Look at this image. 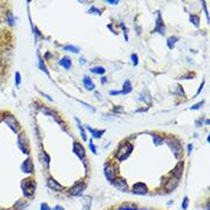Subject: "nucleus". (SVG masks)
I'll list each match as a JSON object with an SVG mask.
<instances>
[{
    "label": "nucleus",
    "mask_w": 210,
    "mask_h": 210,
    "mask_svg": "<svg viewBox=\"0 0 210 210\" xmlns=\"http://www.w3.org/2000/svg\"><path fill=\"white\" fill-rule=\"evenodd\" d=\"M132 151H133V145L130 144V142H126V144H124L123 146L119 147V149H118V152L116 153L115 156L119 161H124V160H126V158L130 156Z\"/></svg>",
    "instance_id": "f257e3e1"
},
{
    "label": "nucleus",
    "mask_w": 210,
    "mask_h": 210,
    "mask_svg": "<svg viewBox=\"0 0 210 210\" xmlns=\"http://www.w3.org/2000/svg\"><path fill=\"white\" fill-rule=\"evenodd\" d=\"M21 185H22L23 194L26 197H32L34 194V190H36V183L32 179H24Z\"/></svg>",
    "instance_id": "f03ea898"
},
{
    "label": "nucleus",
    "mask_w": 210,
    "mask_h": 210,
    "mask_svg": "<svg viewBox=\"0 0 210 210\" xmlns=\"http://www.w3.org/2000/svg\"><path fill=\"white\" fill-rule=\"evenodd\" d=\"M166 142L169 145V147L171 148V151L173 153V155L176 156V158H179L180 153H182V146L179 144V141L175 140V139H168Z\"/></svg>",
    "instance_id": "7ed1b4c3"
},
{
    "label": "nucleus",
    "mask_w": 210,
    "mask_h": 210,
    "mask_svg": "<svg viewBox=\"0 0 210 210\" xmlns=\"http://www.w3.org/2000/svg\"><path fill=\"white\" fill-rule=\"evenodd\" d=\"M5 122H6V124L13 130L15 133H17L19 132V128H20V125L17 123V121L15 119L13 115H7L6 117H5Z\"/></svg>",
    "instance_id": "20e7f679"
},
{
    "label": "nucleus",
    "mask_w": 210,
    "mask_h": 210,
    "mask_svg": "<svg viewBox=\"0 0 210 210\" xmlns=\"http://www.w3.org/2000/svg\"><path fill=\"white\" fill-rule=\"evenodd\" d=\"M147 192H148V188H147L146 184H144V183H137V184L133 185V187H132V193L133 194L145 195V194H147Z\"/></svg>",
    "instance_id": "39448f33"
},
{
    "label": "nucleus",
    "mask_w": 210,
    "mask_h": 210,
    "mask_svg": "<svg viewBox=\"0 0 210 210\" xmlns=\"http://www.w3.org/2000/svg\"><path fill=\"white\" fill-rule=\"evenodd\" d=\"M115 173H116L115 166L110 163L106 164L105 165V176L109 182H112V180L115 179Z\"/></svg>",
    "instance_id": "423d86ee"
},
{
    "label": "nucleus",
    "mask_w": 210,
    "mask_h": 210,
    "mask_svg": "<svg viewBox=\"0 0 210 210\" xmlns=\"http://www.w3.org/2000/svg\"><path fill=\"white\" fill-rule=\"evenodd\" d=\"M86 188V184L85 183H77L76 185H74L69 190V194L70 195H79L82 194V192Z\"/></svg>",
    "instance_id": "0eeeda50"
},
{
    "label": "nucleus",
    "mask_w": 210,
    "mask_h": 210,
    "mask_svg": "<svg viewBox=\"0 0 210 210\" xmlns=\"http://www.w3.org/2000/svg\"><path fill=\"white\" fill-rule=\"evenodd\" d=\"M74 153L78 156V158L80 160H84L85 158V148L83 147V145L77 142V141H75L74 142Z\"/></svg>",
    "instance_id": "6e6552de"
},
{
    "label": "nucleus",
    "mask_w": 210,
    "mask_h": 210,
    "mask_svg": "<svg viewBox=\"0 0 210 210\" xmlns=\"http://www.w3.org/2000/svg\"><path fill=\"white\" fill-rule=\"evenodd\" d=\"M154 32H158L160 34L164 36L165 34V26L163 24V21H162V15L158 13V20H156V26L154 29Z\"/></svg>",
    "instance_id": "1a4fd4ad"
},
{
    "label": "nucleus",
    "mask_w": 210,
    "mask_h": 210,
    "mask_svg": "<svg viewBox=\"0 0 210 210\" xmlns=\"http://www.w3.org/2000/svg\"><path fill=\"white\" fill-rule=\"evenodd\" d=\"M21 170L26 173H31L33 172V163H32V160L31 158H26V161L22 163L21 165Z\"/></svg>",
    "instance_id": "9d476101"
},
{
    "label": "nucleus",
    "mask_w": 210,
    "mask_h": 210,
    "mask_svg": "<svg viewBox=\"0 0 210 210\" xmlns=\"http://www.w3.org/2000/svg\"><path fill=\"white\" fill-rule=\"evenodd\" d=\"M114 185H115L116 188H118V190H122V192H128V190H129V187H128V185H126V182H125L123 178H118V179H116V180L114 182Z\"/></svg>",
    "instance_id": "9b49d317"
},
{
    "label": "nucleus",
    "mask_w": 210,
    "mask_h": 210,
    "mask_svg": "<svg viewBox=\"0 0 210 210\" xmlns=\"http://www.w3.org/2000/svg\"><path fill=\"white\" fill-rule=\"evenodd\" d=\"M47 185H48L50 188H52V190H62V188H63L62 185L59 184V183L52 177H50L47 179Z\"/></svg>",
    "instance_id": "f8f14e48"
},
{
    "label": "nucleus",
    "mask_w": 210,
    "mask_h": 210,
    "mask_svg": "<svg viewBox=\"0 0 210 210\" xmlns=\"http://www.w3.org/2000/svg\"><path fill=\"white\" fill-rule=\"evenodd\" d=\"M83 84H84V87H85L87 91H93L95 88V85L92 82V79L90 78L88 76H84L83 78Z\"/></svg>",
    "instance_id": "ddd939ff"
},
{
    "label": "nucleus",
    "mask_w": 210,
    "mask_h": 210,
    "mask_svg": "<svg viewBox=\"0 0 210 210\" xmlns=\"http://www.w3.org/2000/svg\"><path fill=\"white\" fill-rule=\"evenodd\" d=\"M86 129L91 132V134H92L93 138H97V139L101 138V137L104 136V133L106 132V130H95V129H92L90 125H86Z\"/></svg>",
    "instance_id": "4468645a"
},
{
    "label": "nucleus",
    "mask_w": 210,
    "mask_h": 210,
    "mask_svg": "<svg viewBox=\"0 0 210 210\" xmlns=\"http://www.w3.org/2000/svg\"><path fill=\"white\" fill-rule=\"evenodd\" d=\"M182 173H183V162H180L179 164H177V166L171 171V175H173L177 179H180Z\"/></svg>",
    "instance_id": "2eb2a0df"
},
{
    "label": "nucleus",
    "mask_w": 210,
    "mask_h": 210,
    "mask_svg": "<svg viewBox=\"0 0 210 210\" xmlns=\"http://www.w3.org/2000/svg\"><path fill=\"white\" fill-rule=\"evenodd\" d=\"M59 64L61 67H63L64 69H70L71 68V59L68 58V56H64L63 59H61L59 61Z\"/></svg>",
    "instance_id": "dca6fc26"
},
{
    "label": "nucleus",
    "mask_w": 210,
    "mask_h": 210,
    "mask_svg": "<svg viewBox=\"0 0 210 210\" xmlns=\"http://www.w3.org/2000/svg\"><path fill=\"white\" fill-rule=\"evenodd\" d=\"M132 91V85H131V82L128 79L125 80L124 84H123V88H122V94H128V93H131Z\"/></svg>",
    "instance_id": "f3484780"
},
{
    "label": "nucleus",
    "mask_w": 210,
    "mask_h": 210,
    "mask_svg": "<svg viewBox=\"0 0 210 210\" xmlns=\"http://www.w3.org/2000/svg\"><path fill=\"white\" fill-rule=\"evenodd\" d=\"M177 41H178L177 37L171 36V37H169L168 40H166V45H168V47H169L170 50H173V48H175V45H176V43H177Z\"/></svg>",
    "instance_id": "a211bd4d"
},
{
    "label": "nucleus",
    "mask_w": 210,
    "mask_h": 210,
    "mask_svg": "<svg viewBox=\"0 0 210 210\" xmlns=\"http://www.w3.org/2000/svg\"><path fill=\"white\" fill-rule=\"evenodd\" d=\"M76 121H77V126H78L79 132H80V136H82V138H83V140H84V141H87V137H86V134H85V130H84V128L82 126V124H80V122H79V119L77 117H76Z\"/></svg>",
    "instance_id": "6ab92c4d"
},
{
    "label": "nucleus",
    "mask_w": 210,
    "mask_h": 210,
    "mask_svg": "<svg viewBox=\"0 0 210 210\" xmlns=\"http://www.w3.org/2000/svg\"><path fill=\"white\" fill-rule=\"evenodd\" d=\"M91 72H93V74H97V75H104L106 72V69L104 68V67H93V68H91Z\"/></svg>",
    "instance_id": "aec40b11"
},
{
    "label": "nucleus",
    "mask_w": 210,
    "mask_h": 210,
    "mask_svg": "<svg viewBox=\"0 0 210 210\" xmlns=\"http://www.w3.org/2000/svg\"><path fill=\"white\" fill-rule=\"evenodd\" d=\"M63 48H64V51H68V52L75 53V54H78V53L80 52L79 47H76V46H74V45H66V46L63 47Z\"/></svg>",
    "instance_id": "412c9836"
},
{
    "label": "nucleus",
    "mask_w": 210,
    "mask_h": 210,
    "mask_svg": "<svg viewBox=\"0 0 210 210\" xmlns=\"http://www.w3.org/2000/svg\"><path fill=\"white\" fill-rule=\"evenodd\" d=\"M190 21L194 24V26H196V28H199V26H200V19H199V16L197 15H195V14H190Z\"/></svg>",
    "instance_id": "4be33fe9"
},
{
    "label": "nucleus",
    "mask_w": 210,
    "mask_h": 210,
    "mask_svg": "<svg viewBox=\"0 0 210 210\" xmlns=\"http://www.w3.org/2000/svg\"><path fill=\"white\" fill-rule=\"evenodd\" d=\"M38 59H39V69L41 70V71L45 72L47 76H50V72H48V70H47L46 66H45V63H44V60L41 59L39 55H38Z\"/></svg>",
    "instance_id": "5701e85b"
},
{
    "label": "nucleus",
    "mask_w": 210,
    "mask_h": 210,
    "mask_svg": "<svg viewBox=\"0 0 210 210\" xmlns=\"http://www.w3.org/2000/svg\"><path fill=\"white\" fill-rule=\"evenodd\" d=\"M43 112H45L46 115H50V116H52V117L54 118L55 121H58V122H59V124H61V122H60V121H59V118L56 117V115H55V112H53V110H50L48 108H43Z\"/></svg>",
    "instance_id": "b1692460"
},
{
    "label": "nucleus",
    "mask_w": 210,
    "mask_h": 210,
    "mask_svg": "<svg viewBox=\"0 0 210 210\" xmlns=\"http://www.w3.org/2000/svg\"><path fill=\"white\" fill-rule=\"evenodd\" d=\"M43 155H44V158H43V161H44V163H45V166H48V165H50V161H51V158H50V155L47 154L46 152H43Z\"/></svg>",
    "instance_id": "393cba45"
},
{
    "label": "nucleus",
    "mask_w": 210,
    "mask_h": 210,
    "mask_svg": "<svg viewBox=\"0 0 210 210\" xmlns=\"http://www.w3.org/2000/svg\"><path fill=\"white\" fill-rule=\"evenodd\" d=\"M88 13H90V14H97V15H101V10L98 9L95 6H92L90 9H88Z\"/></svg>",
    "instance_id": "a878e982"
},
{
    "label": "nucleus",
    "mask_w": 210,
    "mask_h": 210,
    "mask_svg": "<svg viewBox=\"0 0 210 210\" xmlns=\"http://www.w3.org/2000/svg\"><path fill=\"white\" fill-rule=\"evenodd\" d=\"M153 139H154V144L156 145V146L162 144V138L158 137V136H156V134H153Z\"/></svg>",
    "instance_id": "bb28decb"
},
{
    "label": "nucleus",
    "mask_w": 210,
    "mask_h": 210,
    "mask_svg": "<svg viewBox=\"0 0 210 210\" xmlns=\"http://www.w3.org/2000/svg\"><path fill=\"white\" fill-rule=\"evenodd\" d=\"M131 60H132V63H133V66H138V55L136 54V53H133L131 55Z\"/></svg>",
    "instance_id": "cd10ccee"
},
{
    "label": "nucleus",
    "mask_w": 210,
    "mask_h": 210,
    "mask_svg": "<svg viewBox=\"0 0 210 210\" xmlns=\"http://www.w3.org/2000/svg\"><path fill=\"white\" fill-rule=\"evenodd\" d=\"M20 84H21V75H20V72H16V74H15V85L19 87Z\"/></svg>",
    "instance_id": "c85d7f7f"
},
{
    "label": "nucleus",
    "mask_w": 210,
    "mask_h": 210,
    "mask_svg": "<svg viewBox=\"0 0 210 210\" xmlns=\"http://www.w3.org/2000/svg\"><path fill=\"white\" fill-rule=\"evenodd\" d=\"M188 203H190V200H188V197L185 196L184 197V201H183V203H182V208L183 209H187V207H188Z\"/></svg>",
    "instance_id": "c756f323"
},
{
    "label": "nucleus",
    "mask_w": 210,
    "mask_h": 210,
    "mask_svg": "<svg viewBox=\"0 0 210 210\" xmlns=\"http://www.w3.org/2000/svg\"><path fill=\"white\" fill-rule=\"evenodd\" d=\"M203 105V101H200L199 104H196L195 106H193V107H190V110H195V109H199V108H201Z\"/></svg>",
    "instance_id": "7c9ffc66"
},
{
    "label": "nucleus",
    "mask_w": 210,
    "mask_h": 210,
    "mask_svg": "<svg viewBox=\"0 0 210 210\" xmlns=\"http://www.w3.org/2000/svg\"><path fill=\"white\" fill-rule=\"evenodd\" d=\"M88 146H90V149L92 151L93 154H97V148L94 147V145H93V141H92V140L90 141V144H88Z\"/></svg>",
    "instance_id": "2f4dec72"
},
{
    "label": "nucleus",
    "mask_w": 210,
    "mask_h": 210,
    "mask_svg": "<svg viewBox=\"0 0 210 210\" xmlns=\"http://www.w3.org/2000/svg\"><path fill=\"white\" fill-rule=\"evenodd\" d=\"M40 210H51V208L48 207V204L47 203L43 202V203L40 204Z\"/></svg>",
    "instance_id": "473e14b6"
},
{
    "label": "nucleus",
    "mask_w": 210,
    "mask_h": 210,
    "mask_svg": "<svg viewBox=\"0 0 210 210\" xmlns=\"http://www.w3.org/2000/svg\"><path fill=\"white\" fill-rule=\"evenodd\" d=\"M119 209L121 210H137V207H133V206H131V207H121Z\"/></svg>",
    "instance_id": "72a5a7b5"
},
{
    "label": "nucleus",
    "mask_w": 210,
    "mask_h": 210,
    "mask_svg": "<svg viewBox=\"0 0 210 210\" xmlns=\"http://www.w3.org/2000/svg\"><path fill=\"white\" fill-rule=\"evenodd\" d=\"M110 95H118V94H122V91H109Z\"/></svg>",
    "instance_id": "f704fd0d"
},
{
    "label": "nucleus",
    "mask_w": 210,
    "mask_h": 210,
    "mask_svg": "<svg viewBox=\"0 0 210 210\" xmlns=\"http://www.w3.org/2000/svg\"><path fill=\"white\" fill-rule=\"evenodd\" d=\"M106 2H107V4H112V5H117L119 1H118V0H115V1H114V0H107Z\"/></svg>",
    "instance_id": "c9c22d12"
},
{
    "label": "nucleus",
    "mask_w": 210,
    "mask_h": 210,
    "mask_svg": "<svg viewBox=\"0 0 210 210\" xmlns=\"http://www.w3.org/2000/svg\"><path fill=\"white\" fill-rule=\"evenodd\" d=\"M192 148H193V145H192V144H190L188 146H187V153H188V155L192 153Z\"/></svg>",
    "instance_id": "e433bc0d"
},
{
    "label": "nucleus",
    "mask_w": 210,
    "mask_h": 210,
    "mask_svg": "<svg viewBox=\"0 0 210 210\" xmlns=\"http://www.w3.org/2000/svg\"><path fill=\"white\" fill-rule=\"evenodd\" d=\"M203 85H204V80H203V82H202V83H201V85H200V88H199V91H197V92H196V95H197V94H199V93H200V92H201V90L203 88Z\"/></svg>",
    "instance_id": "4c0bfd02"
},
{
    "label": "nucleus",
    "mask_w": 210,
    "mask_h": 210,
    "mask_svg": "<svg viewBox=\"0 0 210 210\" xmlns=\"http://www.w3.org/2000/svg\"><path fill=\"white\" fill-rule=\"evenodd\" d=\"M8 19H9V23H10V24H14L13 16H12V14H9V15H8Z\"/></svg>",
    "instance_id": "58836bf2"
},
{
    "label": "nucleus",
    "mask_w": 210,
    "mask_h": 210,
    "mask_svg": "<svg viewBox=\"0 0 210 210\" xmlns=\"http://www.w3.org/2000/svg\"><path fill=\"white\" fill-rule=\"evenodd\" d=\"M53 210H64L61 206H56V207H54V209Z\"/></svg>",
    "instance_id": "ea45409f"
},
{
    "label": "nucleus",
    "mask_w": 210,
    "mask_h": 210,
    "mask_svg": "<svg viewBox=\"0 0 210 210\" xmlns=\"http://www.w3.org/2000/svg\"><path fill=\"white\" fill-rule=\"evenodd\" d=\"M101 83H102V84L107 83V78H106V77H102V78H101Z\"/></svg>",
    "instance_id": "a19ab883"
},
{
    "label": "nucleus",
    "mask_w": 210,
    "mask_h": 210,
    "mask_svg": "<svg viewBox=\"0 0 210 210\" xmlns=\"http://www.w3.org/2000/svg\"><path fill=\"white\" fill-rule=\"evenodd\" d=\"M80 63H82V64H84V63H85V60H84V58H82V59H80Z\"/></svg>",
    "instance_id": "79ce46f5"
}]
</instances>
